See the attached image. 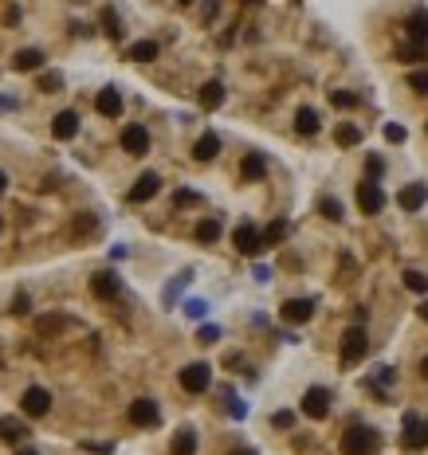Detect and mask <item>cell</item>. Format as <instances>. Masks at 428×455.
I'll return each mask as SVG.
<instances>
[{"instance_id": "1", "label": "cell", "mask_w": 428, "mask_h": 455, "mask_svg": "<svg viewBox=\"0 0 428 455\" xmlns=\"http://www.w3.org/2000/svg\"><path fill=\"white\" fill-rule=\"evenodd\" d=\"M381 447V436L373 428H350L342 436V455H373Z\"/></svg>"}, {"instance_id": "2", "label": "cell", "mask_w": 428, "mask_h": 455, "mask_svg": "<svg viewBox=\"0 0 428 455\" xmlns=\"http://www.w3.org/2000/svg\"><path fill=\"white\" fill-rule=\"evenodd\" d=\"M369 353V337H366V330L362 326H350L342 334V361L346 365H357V361Z\"/></svg>"}, {"instance_id": "3", "label": "cell", "mask_w": 428, "mask_h": 455, "mask_svg": "<svg viewBox=\"0 0 428 455\" xmlns=\"http://www.w3.org/2000/svg\"><path fill=\"white\" fill-rule=\"evenodd\" d=\"M208 381H212V369H208L205 361H193V365L181 369V389L185 393H205Z\"/></svg>"}, {"instance_id": "4", "label": "cell", "mask_w": 428, "mask_h": 455, "mask_svg": "<svg viewBox=\"0 0 428 455\" xmlns=\"http://www.w3.org/2000/svg\"><path fill=\"white\" fill-rule=\"evenodd\" d=\"M303 412L310 420H326L331 416V393H326V389H306V396H303Z\"/></svg>"}, {"instance_id": "5", "label": "cell", "mask_w": 428, "mask_h": 455, "mask_svg": "<svg viewBox=\"0 0 428 455\" xmlns=\"http://www.w3.org/2000/svg\"><path fill=\"white\" fill-rule=\"evenodd\" d=\"M232 243H236V252H240V255H259V252H263L256 224H240V228L232 232Z\"/></svg>"}, {"instance_id": "6", "label": "cell", "mask_w": 428, "mask_h": 455, "mask_svg": "<svg viewBox=\"0 0 428 455\" xmlns=\"http://www.w3.org/2000/svg\"><path fill=\"white\" fill-rule=\"evenodd\" d=\"M357 204H362V212H369V216L385 208V192H381L378 180H362V185H357Z\"/></svg>"}, {"instance_id": "7", "label": "cell", "mask_w": 428, "mask_h": 455, "mask_svg": "<svg viewBox=\"0 0 428 455\" xmlns=\"http://www.w3.org/2000/svg\"><path fill=\"white\" fill-rule=\"evenodd\" d=\"M158 420H161V412H158V405H153V400H146V396H142V400H134V405H130V424H138V428H153Z\"/></svg>"}, {"instance_id": "8", "label": "cell", "mask_w": 428, "mask_h": 455, "mask_svg": "<svg viewBox=\"0 0 428 455\" xmlns=\"http://www.w3.org/2000/svg\"><path fill=\"white\" fill-rule=\"evenodd\" d=\"M20 408H24L28 416H48L51 393H48V389H28V393L20 396Z\"/></svg>"}, {"instance_id": "9", "label": "cell", "mask_w": 428, "mask_h": 455, "mask_svg": "<svg viewBox=\"0 0 428 455\" xmlns=\"http://www.w3.org/2000/svg\"><path fill=\"white\" fill-rule=\"evenodd\" d=\"M158 189H161V177H158V173H142V177L134 180V189H130V201H134V204H146V201H153V196H158Z\"/></svg>"}, {"instance_id": "10", "label": "cell", "mask_w": 428, "mask_h": 455, "mask_svg": "<svg viewBox=\"0 0 428 455\" xmlns=\"http://www.w3.org/2000/svg\"><path fill=\"white\" fill-rule=\"evenodd\" d=\"M95 110L102 114V118H118V114H122V95H118L114 86H102L98 98H95Z\"/></svg>"}, {"instance_id": "11", "label": "cell", "mask_w": 428, "mask_h": 455, "mask_svg": "<svg viewBox=\"0 0 428 455\" xmlns=\"http://www.w3.org/2000/svg\"><path fill=\"white\" fill-rule=\"evenodd\" d=\"M51 133H55L59 142H71L75 133H79V114H75V110H59L55 122H51Z\"/></svg>"}, {"instance_id": "12", "label": "cell", "mask_w": 428, "mask_h": 455, "mask_svg": "<svg viewBox=\"0 0 428 455\" xmlns=\"http://www.w3.org/2000/svg\"><path fill=\"white\" fill-rule=\"evenodd\" d=\"M404 443H409V447H425L428 443V424L416 416V412L404 416Z\"/></svg>"}, {"instance_id": "13", "label": "cell", "mask_w": 428, "mask_h": 455, "mask_svg": "<svg viewBox=\"0 0 428 455\" xmlns=\"http://www.w3.org/2000/svg\"><path fill=\"white\" fill-rule=\"evenodd\" d=\"M122 149L126 154H134V157H142L149 149V133L142 130V126H126L122 130Z\"/></svg>"}, {"instance_id": "14", "label": "cell", "mask_w": 428, "mask_h": 455, "mask_svg": "<svg viewBox=\"0 0 428 455\" xmlns=\"http://www.w3.org/2000/svg\"><path fill=\"white\" fill-rule=\"evenodd\" d=\"M91 290H95L98 299H114V295L122 290V279L114 275V271H98V275L91 279Z\"/></svg>"}, {"instance_id": "15", "label": "cell", "mask_w": 428, "mask_h": 455, "mask_svg": "<svg viewBox=\"0 0 428 455\" xmlns=\"http://www.w3.org/2000/svg\"><path fill=\"white\" fill-rule=\"evenodd\" d=\"M279 314H283V322H306V318L315 314V302L310 299H287Z\"/></svg>"}, {"instance_id": "16", "label": "cell", "mask_w": 428, "mask_h": 455, "mask_svg": "<svg viewBox=\"0 0 428 455\" xmlns=\"http://www.w3.org/2000/svg\"><path fill=\"white\" fill-rule=\"evenodd\" d=\"M428 201V189L425 185H404L401 192H397V204H401L404 212H416V208H425Z\"/></svg>"}, {"instance_id": "17", "label": "cell", "mask_w": 428, "mask_h": 455, "mask_svg": "<svg viewBox=\"0 0 428 455\" xmlns=\"http://www.w3.org/2000/svg\"><path fill=\"white\" fill-rule=\"evenodd\" d=\"M216 154H221V138H216V133H201L196 145H193V157L196 161H212Z\"/></svg>"}, {"instance_id": "18", "label": "cell", "mask_w": 428, "mask_h": 455, "mask_svg": "<svg viewBox=\"0 0 428 455\" xmlns=\"http://www.w3.org/2000/svg\"><path fill=\"white\" fill-rule=\"evenodd\" d=\"M196 98H201V106H205V110H216V106L224 102V83H216V79H212V83H205Z\"/></svg>"}, {"instance_id": "19", "label": "cell", "mask_w": 428, "mask_h": 455, "mask_svg": "<svg viewBox=\"0 0 428 455\" xmlns=\"http://www.w3.org/2000/svg\"><path fill=\"white\" fill-rule=\"evenodd\" d=\"M404 28H409L413 44H428V12H413L404 20Z\"/></svg>"}, {"instance_id": "20", "label": "cell", "mask_w": 428, "mask_h": 455, "mask_svg": "<svg viewBox=\"0 0 428 455\" xmlns=\"http://www.w3.org/2000/svg\"><path fill=\"white\" fill-rule=\"evenodd\" d=\"M39 63H44V51H36V48H24V51H16L12 67H16V71H39Z\"/></svg>"}, {"instance_id": "21", "label": "cell", "mask_w": 428, "mask_h": 455, "mask_svg": "<svg viewBox=\"0 0 428 455\" xmlns=\"http://www.w3.org/2000/svg\"><path fill=\"white\" fill-rule=\"evenodd\" d=\"M173 455H193L196 452V431L193 428H181L177 436H173V447H169Z\"/></svg>"}, {"instance_id": "22", "label": "cell", "mask_w": 428, "mask_h": 455, "mask_svg": "<svg viewBox=\"0 0 428 455\" xmlns=\"http://www.w3.org/2000/svg\"><path fill=\"white\" fill-rule=\"evenodd\" d=\"M287 240V220H275V224H268L263 232H259V243L263 248H275V243Z\"/></svg>"}, {"instance_id": "23", "label": "cell", "mask_w": 428, "mask_h": 455, "mask_svg": "<svg viewBox=\"0 0 428 455\" xmlns=\"http://www.w3.org/2000/svg\"><path fill=\"white\" fill-rule=\"evenodd\" d=\"M158 44H153V39H138V44H134V48H130V59H134V63H153V59H158Z\"/></svg>"}, {"instance_id": "24", "label": "cell", "mask_w": 428, "mask_h": 455, "mask_svg": "<svg viewBox=\"0 0 428 455\" xmlns=\"http://www.w3.org/2000/svg\"><path fill=\"white\" fill-rule=\"evenodd\" d=\"M240 173H244V180H259L263 173H268V161H263L259 154H248L244 165H240Z\"/></svg>"}, {"instance_id": "25", "label": "cell", "mask_w": 428, "mask_h": 455, "mask_svg": "<svg viewBox=\"0 0 428 455\" xmlns=\"http://www.w3.org/2000/svg\"><path fill=\"white\" fill-rule=\"evenodd\" d=\"M397 55H401V63H425L428 59V44H413V39H409V44L397 48Z\"/></svg>"}, {"instance_id": "26", "label": "cell", "mask_w": 428, "mask_h": 455, "mask_svg": "<svg viewBox=\"0 0 428 455\" xmlns=\"http://www.w3.org/2000/svg\"><path fill=\"white\" fill-rule=\"evenodd\" d=\"M334 142L342 145V149H350V145H357V142H362V130H357L354 122H342V126L334 130Z\"/></svg>"}, {"instance_id": "27", "label": "cell", "mask_w": 428, "mask_h": 455, "mask_svg": "<svg viewBox=\"0 0 428 455\" xmlns=\"http://www.w3.org/2000/svg\"><path fill=\"white\" fill-rule=\"evenodd\" d=\"M295 130L299 133H306V138H310V133H318V114L315 110H299V114H295Z\"/></svg>"}, {"instance_id": "28", "label": "cell", "mask_w": 428, "mask_h": 455, "mask_svg": "<svg viewBox=\"0 0 428 455\" xmlns=\"http://www.w3.org/2000/svg\"><path fill=\"white\" fill-rule=\"evenodd\" d=\"M196 240L201 243H216L221 240V220H201V224H196Z\"/></svg>"}, {"instance_id": "29", "label": "cell", "mask_w": 428, "mask_h": 455, "mask_svg": "<svg viewBox=\"0 0 428 455\" xmlns=\"http://www.w3.org/2000/svg\"><path fill=\"white\" fill-rule=\"evenodd\" d=\"M63 326H67V318H63V314H48V318H39V322H36V330L48 337V334H59Z\"/></svg>"}, {"instance_id": "30", "label": "cell", "mask_w": 428, "mask_h": 455, "mask_svg": "<svg viewBox=\"0 0 428 455\" xmlns=\"http://www.w3.org/2000/svg\"><path fill=\"white\" fill-rule=\"evenodd\" d=\"M404 287L413 295H428V275L425 271H404Z\"/></svg>"}, {"instance_id": "31", "label": "cell", "mask_w": 428, "mask_h": 455, "mask_svg": "<svg viewBox=\"0 0 428 455\" xmlns=\"http://www.w3.org/2000/svg\"><path fill=\"white\" fill-rule=\"evenodd\" d=\"M331 102L338 110H354L357 102H362V95H354V91H331Z\"/></svg>"}, {"instance_id": "32", "label": "cell", "mask_w": 428, "mask_h": 455, "mask_svg": "<svg viewBox=\"0 0 428 455\" xmlns=\"http://www.w3.org/2000/svg\"><path fill=\"white\" fill-rule=\"evenodd\" d=\"M0 436L8 443H16V440H24L28 431H24V424H16V420H0Z\"/></svg>"}, {"instance_id": "33", "label": "cell", "mask_w": 428, "mask_h": 455, "mask_svg": "<svg viewBox=\"0 0 428 455\" xmlns=\"http://www.w3.org/2000/svg\"><path fill=\"white\" fill-rule=\"evenodd\" d=\"M318 212L326 216V220H342V204L334 201V196H322V201H318Z\"/></svg>"}, {"instance_id": "34", "label": "cell", "mask_w": 428, "mask_h": 455, "mask_svg": "<svg viewBox=\"0 0 428 455\" xmlns=\"http://www.w3.org/2000/svg\"><path fill=\"white\" fill-rule=\"evenodd\" d=\"M95 228H98V220H95V216H91V212H83V216H79V220H75V236H91Z\"/></svg>"}, {"instance_id": "35", "label": "cell", "mask_w": 428, "mask_h": 455, "mask_svg": "<svg viewBox=\"0 0 428 455\" xmlns=\"http://www.w3.org/2000/svg\"><path fill=\"white\" fill-rule=\"evenodd\" d=\"M409 86H413L416 95H428V71H413L409 75Z\"/></svg>"}, {"instance_id": "36", "label": "cell", "mask_w": 428, "mask_h": 455, "mask_svg": "<svg viewBox=\"0 0 428 455\" xmlns=\"http://www.w3.org/2000/svg\"><path fill=\"white\" fill-rule=\"evenodd\" d=\"M385 142H393V145L404 142V126H393V122H389V126H385Z\"/></svg>"}, {"instance_id": "37", "label": "cell", "mask_w": 428, "mask_h": 455, "mask_svg": "<svg viewBox=\"0 0 428 455\" xmlns=\"http://www.w3.org/2000/svg\"><path fill=\"white\" fill-rule=\"evenodd\" d=\"M59 75H44V79H39V86H44V91H48V95H55V91H59Z\"/></svg>"}, {"instance_id": "38", "label": "cell", "mask_w": 428, "mask_h": 455, "mask_svg": "<svg viewBox=\"0 0 428 455\" xmlns=\"http://www.w3.org/2000/svg\"><path fill=\"white\" fill-rule=\"evenodd\" d=\"M205 310H208V306H205V302H189V306H185V314H189V318H205Z\"/></svg>"}, {"instance_id": "39", "label": "cell", "mask_w": 428, "mask_h": 455, "mask_svg": "<svg viewBox=\"0 0 428 455\" xmlns=\"http://www.w3.org/2000/svg\"><path fill=\"white\" fill-rule=\"evenodd\" d=\"M216 337H221L216 326H205V330H201V342H205V346H208V342H216Z\"/></svg>"}, {"instance_id": "40", "label": "cell", "mask_w": 428, "mask_h": 455, "mask_svg": "<svg viewBox=\"0 0 428 455\" xmlns=\"http://www.w3.org/2000/svg\"><path fill=\"white\" fill-rule=\"evenodd\" d=\"M12 314H28V295H16L12 299Z\"/></svg>"}, {"instance_id": "41", "label": "cell", "mask_w": 428, "mask_h": 455, "mask_svg": "<svg viewBox=\"0 0 428 455\" xmlns=\"http://www.w3.org/2000/svg\"><path fill=\"white\" fill-rule=\"evenodd\" d=\"M291 424H295L291 412H275V428H291Z\"/></svg>"}, {"instance_id": "42", "label": "cell", "mask_w": 428, "mask_h": 455, "mask_svg": "<svg viewBox=\"0 0 428 455\" xmlns=\"http://www.w3.org/2000/svg\"><path fill=\"white\" fill-rule=\"evenodd\" d=\"M393 373H397V369H389V365H381V369H378V384H389V381H393Z\"/></svg>"}, {"instance_id": "43", "label": "cell", "mask_w": 428, "mask_h": 455, "mask_svg": "<svg viewBox=\"0 0 428 455\" xmlns=\"http://www.w3.org/2000/svg\"><path fill=\"white\" fill-rule=\"evenodd\" d=\"M381 169H385V165H381V157H369V177H378Z\"/></svg>"}, {"instance_id": "44", "label": "cell", "mask_w": 428, "mask_h": 455, "mask_svg": "<svg viewBox=\"0 0 428 455\" xmlns=\"http://www.w3.org/2000/svg\"><path fill=\"white\" fill-rule=\"evenodd\" d=\"M416 314H420V318H425V322H428V299L420 302V306H416Z\"/></svg>"}, {"instance_id": "45", "label": "cell", "mask_w": 428, "mask_h": 455, "mask_svg": "<svg viewBox=\"0 0 428 455\" xmlns=\"http://www.w3.org/2000/svg\"><path fill=\"white\" fill-rule=\"evenodd\" d=\"M420 377H428V358H420Z\"/></svg>"}, {"instance_id": "46", "label": "cell", "mask_w": 428, "mask_h": 455, "mask_svg": "<svg viewBox=\"0 0 428 455\" xmlns=\"http://www.w3.org/2000/svg\"><path fill=\"white\" fill-rule=\"evenodd\" d=\"M16 455H39L36 447H24V452H16Z\"/></svg>"}, {"instance_id": "47", "label": "cell", "mask_w": 428, "mask_h": 455, "mask_svg": "<svg viewBox=\"0 0 428 455\" xmlns=\"http://www.w3.org/2000/svg\"><path fill=\"white\" fill-rule=\"evenodd\" d=\"M4 185H8V177H4V173H0V192H4Z\"/></svg>"}, {"instance_id": "48", "label": "cell", "mask_w": 428, "mask_h": 455, "mask_svg": "<svg viewBox=\"0 0 428 455\" xmlns=\"http://www.w3.org/2000/svg\"><path fill=\"white\" fill-rule=\"evenodd\" d=\"M0 228H4V224H0Z\"/></svg>"}]
</instances>
